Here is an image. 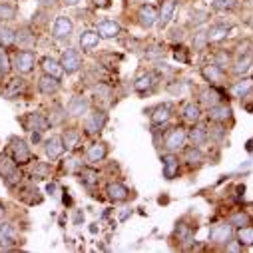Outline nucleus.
Returning <instances> with one entry per match:
<instances>
[{
	"label": "nucleus",
	"mask_w": 253,
	"mask_h": 253,
	"mask_svg": "<svg viewBox=\"0 0 253 253\" xmlns=\"http://www.w3.org/2000/svg\"><path fill=\"white\" fill-rule=\"evenodd\" d=\"M0 175H2V179L8 187H16L22 181V173L18 169V164L8 156H0Z\"/></svg>",
	"instance_id": "nucleus-1"
},
{
	"label": "nucleus",
	"mask_w": 253,
	"mask_h": 253,
	"mask_svg": "<svg viewBox=\"0 0 253 253\" xmlns=\"http://www.w3.org/2000/svg\"><path fill=\"white\" fill-rule=\"evenodd\" d=\"M10 62H12V68L18 74H28L36 66V54L32 50H16L10 58Z\"/></svg>",
	"instance_id": "nucleus-2"
},
{
	"label": "nucleus",
	"mask_w": 253,
	"mask_h": 253,
	"mask_svg": "<svg viewBox=\"0 0 253 253\" xmlns=\"http://www.w3.org/2000/svg\"><path fill=\"white\" fill-rule=\"evenodd\" d=\"M106 122H108L106 112L100 110V108H96V110H92V112L86 116V120H84V132H86L88 136H96V134H100V132L104 130Z\"/></svg>",
	"instance_id": "nucleus-3"
},
{
	"label": "nucleus",
	"mask_w": 253,
	"mask_h": 253,
	"mask_svg": "<svg viewBox=\"0 0 253 253\" xmlns=\"http://www.w3.org/2000/svg\"><path fill=\"white\" fill-rule=\"evenodd\" d=\"M185 140H187V134L181 128H171V130H168V134L164 138V150L169 154L179 152V150H183Z\"/></svg>",
	"instance_id": "nucleus-4"
},
{
	"label": "nucleus",
	"mask_w": 253,
	"mask_h": 253,
	"mask_svg": "<svg viewBox=\"0 0 253 253\" xmlns=\"http://www.w3.org/2000/svg\"><path fill=\"white\" fill-rule=\"evenodd\" d=\"M60 64H62V68H64L66 74H74L82 68V56L76 48H66L60 56Z\"/></svg>",
	"instance_id": "nucleus-5"
},
{
	"label": "nucleus",
	"mask_w": 253,
	"mask_h": 253,
	"mask_svg": "<svg viewBox=\"0 0 253 253\" xmlns=\"http://www.w3.org/2000/svg\"><path fill=\"white\" fill-rule=\"evenodd\" d=\"M10 158L18 164V166H24L32 160V154H30V148L26 146L24 140L20 138H12L10 140Z\"/></svg>",
	"instance_id": "nucleus-6"
},
{
	"label": "nucleus",
	"mask_w": 253,
	"mask_h": 253,
	"mask_svg": "<svg viewBox=\"0 0 253 253\" xmlns=\"http://www.w3.org/2000/svg\"><path fill=\"white\" fill-rule=\"evenodd\" d=\"M233 239V225L227 221V223H219V225H213L211 231H210V241L215 243V245H227L229 241Z\"/></svg>",
	"instance_id": "nucleus-7"
},
{
	"label": "nucleus",
	"mask_w": 253,
	"mask_h": 253,
	"mask_svg": "<svg viewBox=\"0 0 253 253\" xmlns=\"http://www.w3.org/2000/svg\"><path fill=\"white\" fill-rule=\"evenodd\" d=\"M72 32H74V24H72V20H70L68 16H58V18L54 20L52 36H54L56 40H66V38L72 36Z\"/></svg>",
	"instance_id": "nucleus-8"
},
{
	"label": "nucleus",
	"mask_w": 253,
	"mask_h": 253,
	"mask_svg": "<svg viewBox=\"0 0 253 253\" xmlns=\"http://www.w3.org/2000/svg\"><path fill=\"white\" fill-rule=\"evenodd\" d=\"M18 243V231L14 223H2L0 225V249H10Z\"/></svg>",
	"instance_id": "nucleus-9"
},
{
	"label": "nucleus",
	"mask_w": 253,
	"mask_h": 253,
	"mask_svg": "<svg viewBox=\"0 0 253 253\" xmlns=\"http://www.w3.org/2000/svg\"><path fill=\"white\" fill-rule=\"evenodd\" d=\"M208 116H210V120L215 122V124H225L227 120H231V108H229L227 104L219 102V104L208 108Z\"/></svg>",
	"instance_id": "nucleus-10"
},
{
	"label": "nucleus",
	"mask_w": 253,
	"mask_h": 253,
	"mask_svg": "<svg viewBox=\"0 0 253 253\" xmlns=\"http://www.w3.org/2000/svg\"><path fill=\"white\" fill-rule=\"evenodd\" d=\"M24 124H26V128L32 130V132H44V130H48L50 120L44 114H40V112H32V114H28Z\"/></svg>",
	"instance_id": "nucleus-11"
},
{
	"label": "nucleus",
	"mask_w": 253,
	"mask_h": 253,
	"mask_svg": "<svg viewBox=\"0 0 253 253\" xmlns=\"http://www.w3.org/2000/svg\"><path fill=\"white\" fill-rule=\"evenodd\" d=\"M106 194H108V198L112 202H126L128 196H130V189L126 187L124 183H120V181H110L106 185Z\"/></svg>",
	"instance_id": "nucleus-12"
},
{
	"label": "nucleus",
	"mask_w": 253,
	"mask_h": 253,
	"mask_svg": "<svg viewBox=\"0 0 253 253\" xmlns=\"http://www.w3.org/2000/svg\"><path fill=\"white\" fill-rule=\"evenodd\" d=\"M44 150H46V156L50 160H58L62 154H64V142H62V136H50L46 142H44Z\"/></svg>",
	"instance_id": "nucleus-13"
},
{
	"label": "nucleus",
	"mask_w": 253,
	"mask_h": 253,
	"mask_svg": "<svg viewBox=\"0 0 253 253\" xmlns=\"http://www.w3.org/2000/svg\"><path fill=\"white\" fill-rule=\"evenodd\" d=\"M138 22H140L142 28H152L158 22V10L152 4H144L138 10Z\"/></svg>",
	"instance_id": "nucleus-14"
},
{
	"label": "nucleus",
	"mask_w": 253,
	"mask_h": 253,
	"mask_svg": "<svg viewBox=\"0 0 253 253\" xmlns=\"http://www.w3.org/2000/svg\"><path fill=\"white\" fill-rule=\"evenodd\" d=\"M120 30H122V26L116 20H108L106 18V20H100L96 24V32H98L100 38H116L120 34Z\"/></svg>",
	"instance_id": "nucleus-15"
},
{
	"label": "nucleus",
	"mask_w": 253,
	"mask_h": 253,
	"mask_svg": "<svg viewBox=\"0 0 253 253\" xmlns=\"http://www.w3.org/2000/svg\"><path fill=\"white\" fill-rule=\"evenodd\" d=\"M202 76L210 84H225V70L219 68L217 64H208L202 68Z\"/></svg>",
	"instance_id": "nucleus-16"
},
{
	"label": "nucleus",
	"mask_w": 253,
	"mask_h": 253,
	"mask_svg": "<svg viewBox=\"0 0 253 253\" xmlns=\"http://www.w3.org/2000/svg\"><path fill=\"white\" fill-rule=\"evenodd\" d=\"M187 138L192 140V146H204V144H208V140H210V130L206 128V126H202V124H192V130H189V134H187Z\"/></svg>",
	"instance_id": "nucleus-17"
},
{
	"label": "nucleus",
	"mask_w": 253,
	"mask_h": 253,
	"mask_svg": "<svg viewBox=\"0 0 253 253\" xmlns=\"http://www.w3.org/2000/svg\"><path fill=\"white\" fill-rule=\"evenodd\" d=\"M171 118V106L169 104H162V106H156L150 114V120H152V126H164L168 124Z\"/></svg>",
	"instance_id": "nucleus-18"
},
{
	"label": "nucleus",
	"mask_w": 253,
	"mask_h": 253,
	"mask_svg": "<svg viewBox=\"0 0 253 253\" xmlns=\"http://www.w3.org/2000/svg\"><path fill=\"white\" fill-rule=\"evenodd\" d=\"M156 84H158V76H156L154 72H148V74H142V76L134 82V88H136V92H140V94H148V92H152V90L156 88Z\"/></svg>",
	"instance_id": "nucleus-19"
},
{
	"label": "nucleus",
	"mask_w": 253,
	"mask_h": 253,
	"mask_svg": "<svg viewBox=\"0 0 253 253\" xmlns=\"http://www.w3.org/2000/svg\"><path fill=\"white\" fill-rule=\"evenodd\" d=\"M38 90L44 94V96H54L58 90H60V78H54L50 74H44L40 80H38Z\"/></svg>",
	"instance_id": "nucleus-20"
},
{
	"label": "nucleus",
	"mask_w": 253,
	"mask_h": 253,
	"mask_svg": "<svg viewBox=\"0 0 253 253\" xmlns=\"http://www.w3.org/2000/svg\"><path fill=\"white\" fill-rule=\"evenodd\" d=\"M219 102H223V96H221V92L215 90L213 86L204 88V90L200 92V104H202V106L211 108V106H215V104H219Z\"/></svg>",
	"instance_id": "nucleus-21"
},
{
	"label": "nucleus",
	"mask_w": 253,
	"mask_h": 253,
	"mask_svg": "<svg viewBox=\"0 0 253 253\" xmlns=\"http://www.w3.org/2000/svg\"><path fill=\"white\" fill-rule=\"evenodd\" d=\"M88 110H90V102L84 96H74L68 104V114L74 116V118H80V116L88 114Z\"/></svg>",
	"instance_id": "nucleus-22"
},
{
	"label": "nucleus",
	"mask_w": 253,
	"mask_h": 253,
	"mask_svg": "<svg viewBox=\"0 0 253 253\" xmlns=\"http://www.w3.org/2000/svg\"><path fill=\"white\" fill-rule=\"evenodd\" d=\"M106 156H108V146H106L104 142L92 144V146L88 148V152H86V160H88L90 164H100V162L106 160Z\"/></svg>",
	"instance_id": "nucleus-23"
},
{
	"label": "nucleus",
	"mask_w": 253,
	"mask_h": 253,
	"mask_svg": "<svg viewBox=\"0 0 253 253\" xmlns=\"http://www.w3.org/2000/svg\"><path fill=\"white\" fill-rule=\"evenodd\" d=\"M183 162L192 168H198L204 164V154L198 146H189V148H183Z\"/></svg>",
	"instance_id": "nucleus-24"
},
{
	"label": "nucleus",
	"mask_w": 253,
	"mask_h": 253,
	"mask_svg": "<svg viewBox=\"0 0 253 253\" xmlns=\"http://www.w3.org/2000/svg\"><path fill=\"white\" fill-rule=\"evenodd\" d=\"M173 12H175V0H166L158 12V24L162 28H166L169 24V20L173 18Z\"/></svg>",
	"instance_id": "nucleus-25"
},
{
	"label": "nucleus",
	"mask_w": 253,
	"mask_h": 253,
	"mask_svg": "<svg viewBox=\"0 0 253 253\" xmlns=\"http://www.w3.org/2000/svg\"><path fill=\"white\" fill-rule=\"evenodd\" d=\"M181 118L187 124H198L200 118H202V108L198 104H194V102H187L183 106V110H181Z\"/></svg>",
	"instance_id": "nucleus-26"
},
{
	"label": "nucleus",
	"mask_w": 253,
	"mask_h": 253,
	"mask_svg": "<svg viewBox=\"0 0 253 253\" xmlns=\"http://www.w3.org/2000/svg\"><path fill=\"white\" fill-rule=\"evenodd\" d=\"M100 44V36L96 30H84L82 36H80V48L84 52H92L96 46Z\"/></svg>",
	"instance_id": "nucleus-27"
},
{
	"label": "nucleus",
	"mask_w": 253,
	"mask_h": 253,
	"mask_svg": "<svg viewBox=\"0 0 253 253\" xmlns=\"http://www.w3.org/2000/svg\"><path fill=\"white\" fill-rule=\"evenodd\" d=\"M251 90H253V80H251V78H241V80L233 82V86H231V96H233V98H245Z\"/></svg>",
	"instance_id": "nucleus-28"
},
{
	"label": "nucleus",
	"mask_w": 253,
	"mask_h": 253,
	"mask_svg": "<svg viewBox=\"0 0 253 253\" xmlns=\"http://www.w3.org/2000/svg\"><path fill=\"white\" fill-rule=\"evenodd\" d=\"M42 72L44 74H50V76H54V78H62V74H64V68H62V64L60 62H56L54 58H44L42 60Z\"/></svg>",
	"instance_id": "nucleus-29"
},
{
	"label": "nucleus",
	"mask_w": 253,
	"mask_h": 253,
	"mask_svg": "<svg viewBox=\"0 0 253 253\" xmlns=\"http://www.w3.org/2000/svg\"><path fill=\"white\" fill-rule=\"evenodd\" d=\"M162 162H164V177L166 179H173L177 175V169H179V160L173 154H168Z\"/></svg>",
	"instance_id": "nucleus-30"
},
{
	"label": "nucleus",
	"mask_w": 253,
	"mask_h": 253,
	"mask_svg": "<svg viewBox=\"0 0 253 253\" xmlns=\"http://www.w3.org/2000/svg\"><path fill=\"white\" fill-rule=\"evenodd\" d=\"M78 179H80L82 185H86V187L92 189L94 185H98L100 175H98V171H96L94 168H82V169L78 171Z\"/></svg>",
	"instance_id": "nucleus-31"
},
{
	"label": "nucleus",
	"mask_w": 253,
	"mask_h": 253,
	"mask_svg": "<svg viewBox=\"0 0 253 253\" xmlns=\"http://www.w3.org/2000/svg\"><path fill=\"white\" fill-rule=\"evenodd\" d=\"M229 34V26L227 24H213L210 30H208V40L210 42H221L225 40Z\"/></svg>",
	"instance_id": "nucleus-32"
},
{
	"label": "nucleus",
	"mask_w": 253,
	"mask_h": 253,
	"mask_svg": "<svg viewBox=\"0 0 253 253\" xmlns=\"http://www.w3.org/2000/svg\"><path fill=\"white\" fill-rule=\"evenodd\" d=\"M251 64H253L251 54H243V56H239V58H237V62L233 64V72H235L237 76H243V74H247V72H249Z\"/></svg>",
	"instance_id": "nucleus-33"
},
{
	"label": "nucleus",
	"mask_w": 253,
	"mask_h": 253,
	"mask_svg": "<svg viewBox=\"0 0 253 253\" xmlns=\"http://www.w3.org/2000/svg\"><path fill=\"white\" fill-rule=\"evenodd\" d=\"M62 142H64V148L66 150H76L80 146V132L70 128L64 132V136H62Z\"/></svg>",
	"instance_id": "nucleus-34"
},
{
	"label": "nucleus",
	"mask_w": 253,
	"mask_h": 253,
	"mask_svg": "<svg viewBox=\"0 0 253 253\" xmlns=\"http://www.w3.org/2000/svg\"><path fill=\"white\" fill-rule=\"evenodd\" d=\"M194 231H196V225H187V223H179L177 229H175V237L181 241V243H189L194 239Z\"/></svg>",
	"instance_id": "nucleus-35"
},
{
	"label": "nucleus",
	"mask_w": 253,
	"mask_h": 253,
	"mask_svg": "<svg viewBox=\"0 0 253 253\" xmlns=\"http://www.w3.org/2000/svg\"><path fill=\"white\" fill-rule=\"evenodd\" d=\"M237 241L245 247H251L253 245V225H243V227H237Z\"/></svg>",
	"instance_id": "nucleus-36"
},
{
	"label": "nucleus",
	"mask_w": 253,
	"mask_h": 253,
	"mask_svg": "<svg viewBox=\"0 0 253 253\" xmlns=\"http://www.w3.org/2000/svg\"><path fill=\"white\" fill-rule=\"evenodd\" d=\"M16 44L22 46V48H30V46L34 44V34H32L28 28L16 30Z\"/></svg>",
	"instance_id": "nucleus-37"
},
{
	"label": "nucleus",
	"mask_w": 253,
	"mask_h": 253,
	"mask_svg": "<svg viewBox=\"0 0 253 253\" xmlns=\"http://www.w3.org/2000/svg\"><path fill=\"white\" fill-rule=\"evenodd\" d=\"M0 44H2L4 48L6 46H14L16 44V30L6 28V26L0 28Z\"/></svg>",
	"instance_id": "nucleus-38"
},
{
	"label": "nucleus",
	"mask_w": 253,
	"mask_h": 253,
	"mask_svg": "<svg viewBox=\"0 0 253 253\" xmlns=\"http://www.w3.org/2000/svg\"><path fill=\"white\" fill-rule=\"evenodd\" d=\"M16 6H12V4H6V2H0V22H10V20H14L16 18Z\"/></svg>",
	"instance_id": "nucleus-39"
},
{
	"label": "nucleus",
	"mask_w": 253,
	"mask_h": 253,
	"mask_svg": "<svg viewBox=\"0 0 253 253\" xmlns=\"http://www.w3.org/2000/svg\"><path fill=\"white\" fill-rule=\"evenodd\" d=\"M12 68V62H10V56L8 52L4 50V46H0V76H6Z\"/></svg>",
	"instance_id": "nucleus-40"
},
{
	"label": "nucleus",
	"mask_w": 253,
	"mask_h": 253,
	"mask_svg": "<svg viewBox=\"0 0 253 253\" xmlns=\"http://www.w3.org/2000/svg\"><path fill=\"white\" fill-rule=\"evenodd\" d=\"M22 88H24V80L14 78V80L8 82V88L4 90V96H8V98H16V96L22 92Z\"/></svg>",
	"instance_id": "nucleus-41"
},
{
	"label": "nucleus",
	"mask_w": 253,
	"mask_h": 253,
	"mask_svg": "<svg viewBox=\"0 0 253 253\" xmlns=\"http://www.w3.org/2000/svg\"><path fill=\"white\" fill-rule=\"evenodd\" d=\"M229 223H231L233 227H243V225H249V223H251V217H249L245 211H237V213L231 215Z\"/></svg>",
	"instance_id": "nucleus-42"
},
{
	"label": "nucleus",
	"mask_w": 253,
	"mask_h": 253,
	"mask_svg": "<svg viewBox=\"0 0 253 253\" xmlns=\"http://www.w3.org/2000/svg\"><path fill=\"white\" fill-rule=\"evenodd\" d=\"M213 10L217 12H225V10H231L235 6V0H213Z\"/></svg>",
	"instance_id": "nucleus-43"
},
{
	"label": "nucleus",
	"mask_w": 253,
	"mask_h": 253,
	"mask_svg": "<svg viewBox=\"0 0 253 253\" xmlns=\"http://www.w3.org/2000/svg\"><path fill=\"white\" fill-rule=\"evenodd\" d=\"M213 64H217L219 68H227V66H231V56L227 52H217Z\"/></svg>",
	"instance_id": "nucleus-44"
},
{
	"label": "nucleus",
	"mask_w": 253,
	"mask_h": 253,
	"mask_svg": "<svg viewBox=\"0 0 253 253\" xmlns=\"http://www.w3.org/2000/svg\"><path fill=\"white\" fill-rule=\"evenodd\" d=\"M208 44H210V40H208V32H204V30L198 32L196 38H194V48H196V50H204Z\"/></svg>",
	"instance_id": "nucleus-45"
},
{
	"label": "nucleus",
	"mask_w": 253,
	"mask_h": 253,
	"mask_svg": "<svg viewBox=\"0 0 253 253\" xmlns=\"http://www.w3.org/2000/svg\"><path fill=\"white\" fill-rule=\"evenodd\" d=\"M32 175H34V177H46V175H48V166H46V164H42V162L34 164Z\"/></svg>",
	"instance_id": "nucleus-46"
},
{
	"label": "nucleus",
	"mask_w": 253,
	"mask_h": 253,
	"mask_svg": "<svg viewBox=\"0 0 253 253\" xmlns=\"http://www.w3.org/2000/svg\"><path fill=\"white\" fill-rule=\"evenodd\" d=\"M249 46H251V44H249V40H245L243 44H239V46H237V56H243V54H249V50H247Z\"/></svg>",
	"instance_id": "nucleus-47"
},
{
	"label": "nucleus",
	"mask_w": 253,
	"mask_h": 253,
	"mask_svg": "<svg viewBox=\"0 0 253 253\" xmlns=\"http://www.w3.org/2000/svg\"><path fill=\"white\" fill-rule=\"evenodd\" d=\"M92 4L98 8H106V6H110V0H92Z\"/></svg>",
	"instance_id": "nucleus-48"
},
{
	"label": "nucleus",
	"mask_w": 253,
	"mask_h": 253,
	"mask_svg": "<svg viewBox=\"0 0 253 253\" xmlns=\"http://www.w3.org/2000/svg\"><path fill=\"white\" fill-rule=\"evenodd\" d=\"M181 38H183V30L181 28H175L171 32V40H181Z\"/></svg>",
	"instance_id": "nucleus-49"
},
{
	"label": "nucleus",
	"mask_w": 253,
	"mask_h": 253,
	"mask_svg": "<svg viewBox=\"0 0 253 253\" xmlns=\"http://www.w3.org/2000/svg\"><path fill=\"white\" fill-rule=\"evenodd\" d=\"M56 192H58V185H56V183H48V194H50V196H58Z\"/></svg>",
	"instance_id": "nucleus-50"
},
{
	"label": "nucleus",
	"mask_w": 253,
	"mask_h": 253,
	"mask_svg": "<svg viewBox=\"0 0 253 253\" xmlns=\"http://www.w3.org/2000/svg\"><path fill=\"white\" fill-rule=\"evenodd\" d=\"M80 2H82V0H62V4H66V6H76Z\"/></svg>",
	"instance_id": "nucleus-51"
},
{
	"label": "nucleus",
	"mask_w": 253,
	"mask_h": 253,
	"mask_svg": "<svg viewBox=\"0 0 253 253\" xmlns=\"http://www.w3.org/2000/svg\"><path fill=\"white\" fill-rule=\"evenodd\" d=\"M4 213H6V208H4V204H2V202H0V219L4 217Z\"/></svg>",
	"instance_id": "nucleus-52"
},
{
	"label": "nucleus",
	"mask_w": 253,
	"mask_h": 253,
	"mask_svg": "<svg viewBox=\"0 0 253 253\" xmlns=\"http://www.w3.org/2000/svg\"><path fill=\"white\" fill-rule=\"evenodd\" d=\"M54 2H56V0H40V4H44V6H48V4L52 6Z\"/></svg>",
	"instance_id": "nucleus-53"
}]
</instances>
